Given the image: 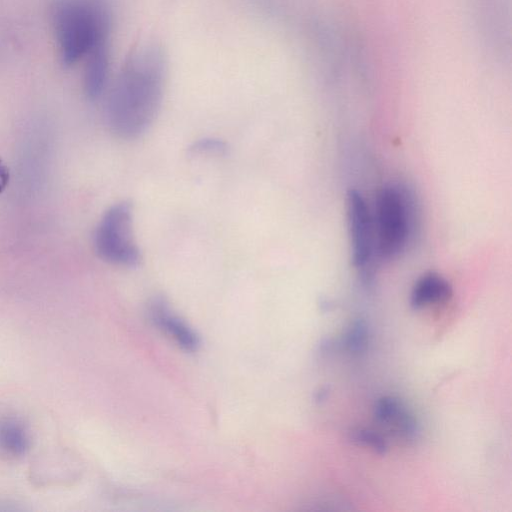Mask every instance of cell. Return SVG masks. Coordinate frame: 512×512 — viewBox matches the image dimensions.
Here are the masks:
<instances>
[{
    "label": "cell",
    "mask_w": 512,
    "mask_h": 512,
    "mask_svg": "<svg viewBox=\"0 0 512 512\" xmlns=\"http://www.w3.org/2000/svg\"><path fill=\"white\" fill-rule=\"evenodd\" d=\"M83 86L86 96L95 100L105 90L110 67L109 42L92 48L85 56Z\"/></svg>",
    "instance_id": "cell-6"
},
{
    "label": "cell",
    "mask_w": 512,
    "mask_h": 512,
    "mask_svg": "<svg viewBox=\"0 0 512 512\" xmlns=\"http://www.w3.org/2000/svg\"><path fill=\"white\" fill-rule=\"evenodd\" d=\"M408 212L406 201L394 187L381 190L377 205V243L381 257L399 254L408 238Z\"/></svg>",
    "instance_id": "cell-4"
},
{
    "label": "cell",
    "mask_w": 512,
    "mask_h": 512,
    "mask_svg": "<svg viewBox=\"0 0 512 512\" xmlns=\"http://www.w3.org/2000/svg\"><path fill=\"white\" fill-rule=\"evenodd\" d=\"M166 56L157 44L135 47L126 57L106 103L110 130L121 139L141 136L154 121L163 98Z\"/></svg>",
    "instance_id": "cell-1"
},
{
    "label": "cell",
    "mask_w": 512,
    "mask_h": 512,
    "mask_svg": "<svg viewBox=\"0 0 512 512\" xmlns=\"http://www.w3.org/2000/svg\"><path fill=\"white\" fill-rule=\"evenodd\" d=\"M9 169L6 164L0 159V193L4 191L9 182Z\"/></svg>",
    "instance_id": "cell-14"
},
{
    "label": "cell",
    "mask_w": 512,
    "mask_h": 512,
    "mask_svg": "<svg viewBox=\"0 0 512 512\" xmlns=\"http://www.w3.org/2000/svg\"><path fill=\"white\" fill-rule=\"evenodd\" d=\"M29 446L24 426L14 419L0 421V451L8 456H20Z\"/></svg>",
    "instance_id": "cell-10"
},
{
    "label": "cell",
    "mask_w": 512,
    "mask_h": 512,
    "mask_svg": "<svg viewBox=\"0 0 512 512\" xmlns=\"http://www.w3.org/2000/svg\"><path fill=\"white\" fill-rule=\"evenodd\" d=\"M452 293V287L445 278L437 273H427L413 286L410 305L413 309H420L429 304L446 302Z\"/></svg>",
    "instance_id": "cell-8"
},
{
    "label": "cell",
    "mask_w": 512,
    "mask_h": 512,
    "mask_svg": "<svg viewBox=\"0 0 512 512\" xmlns=\"http://www.w3.org/2000/svg\"><path fill=\"white\" fill-rule=\"evenodd\" d=\"M226 144L219 139L204 138L193 143L190 151L196 154L222 155L226 152Z\"/></svg>",
    "instance_id": "cell-13"
},
{
    "label": "cell",
    "mask_w": 512,
    "mask_h": 512,
    "mask_svg": "<svg viewBox=\"0 0 512 512\" xmlns=\"http://www.w3.org/2000/svg\"><path fill=\"white\" fill-rule=\"evenodd\" d=\"M374 416L382 424L393 425L407 440L417 437L419 427L415 418L395 397L379 398L375 403Z\"/></svg>",
    "instance_id": "cell-7"
},
{
    "label": "cell",
    "mask_w": 512,
    "mask_h": 512,
    "mask_svg": "<svg viewBox=\"0 0 512 512\" xmlns=\"http://www.w3.org/2000/svg\"><path fill=\"white\" fill-rule=\"evenodd\" d=\"M347 215L352 260L356 267L363 268L369 262L373 249L372 223L366 202L356 190L348 192Z\"/></svg>",
    "instance_id": "cell-5"
},
{
    "label": "cell",
    "mask_w": 512,
    "mask_h": 512,
    "mask_svg": "<svg viewBox=\"0 0 512 512\" xmlns=\"http://www.w3.org/2000/svg\"><path fill=\"white\" fill-rule=\"evenodd\" d=\"M153 320L180 345L188 350H194L198 345L197 336L178 317L171 314L166 303L162 299H156L151 305Z\"/></svg>",
    "instance_id": "cell-9"
},
{
    "label": "cell",
    "mask_w": 512,
    "mask_h": 512,
    "mask_svg": "<svg viewBox=\"0 0 512 512\" xmlns=\"http://www.w3.org/2000/svg\"><path fill=\"white\" fill-rule=\"evenodd\" d=\"M50 22L60 62L72 67L109 42L112 9L108 0H52Z\"/></svg>",
    "instance_id": "cell-2"
},
{
    "label": "cell",
    "mask_w": 512,
    "mask_h": 512,
    "mask_svg": "<svg viewBox=\"0 0 512 512\" xmlns=\"http://www.w3.org/2000/svg\"><path fill=\"white\" fill-rule=\"evenodd\" d=\"M344 344L349 351L354 353H360L366 348L367 326L364 321L353 322L345 335Z\"/></svg>",
    "instance_id": "cell-11"
},
{
    "label": "cell",
    "mask_w": 512,
    "mask_h": 512,
    "mask_svg": "<svg viewBox=\"0 0 512 512\" xmlns=\"http://www.w3.org/2000/svg\"><path fill=\"white\" fill-rule=\"evenodd\" d=\"M94 246L106 262L126 267L139 264L141 255L133 236L129 203L114 204L103 214L94 234Z\"/></svg>",
    "instance_id": "cell-3"
},
{
    "label": "cell",
    "mask_w": 512,
    "mask_h": 512,
    "mask_svg": "<svg viewBox=\"0 0 512 512\" xmlns=\"http://www.w3.org/2000/svg\"><path fill=\"white\" fill-rule=\"evenodd\" d=\"M350 437L353 442L369 446L381 455L387 451L385 439L375 431L364 428L356 429L351 432Z\"/></svg>",
    "instance_id": "cell-12"
}]
</instances>
